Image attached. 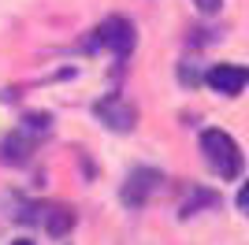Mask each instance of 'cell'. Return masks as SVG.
I'll use <instances>...</instances> for the list:
<instances>
[{
	"instance_id": "obj_5",
	"label": "cell",
	"mask_w": 249,
	"mask_h": 245,
	"mask_svg": "<svg viewBox=\"0 0 249 245\" xmlns=\"http://www.w3.org/2000/svg\"><path fill=\"white\" fill-rule=\"evenodd\" d=\"M93 115L112 134H130L138 126V108L126 101L123 93H108V97H101V101L93 104Z\"/></svg>"
},
{
	"instance_id": "obj_2",
	"label": "cell",
	"mask_w": 249,
	"mask_h": 245,
	"mask_svg": "<svg viewBox=\"0 0 249 245\" xmlns=\"http://www.w3.org/2000/svg\"><path fill=\"white\" fill-rule=\"evenodd\" d=\"M134 45H138V30H134V22L123 19V15H108V19L89 34V41H86V49H89V52L104 49V52H112L119 63L134 52Z\"/></svg>"
},
{
	"instance_id": "obj_9",
	"label": "cell",
	"mask_w": 249,
	"mask_h": 245,
	"mask_svg": "<svg viewBox=\"0 0 249 245\" xmlns=\"http://www.w3.org/2000/svg\"><path fill=\"white\" fill-rule=\"evenodd\" d=\"M197 4V11H205V15H216L219 8H223V0H194Z\"/></svg>"
},
{
	"instance_id": "obj_8",
	"label": "cell",
	"mask_w": 249,
	"mask_h": 245,
	"mask_svg": "<svg viewBox=\"0 0 249 245\" xmlns=\"http://www.w3.org/2000/svg\"><path fill=\"white\" fill-rule=\"evenodd\" d=\"M219 197L212 193V190H197V186H194V190H190V197L186 201H182V208H178V215H182V219H186V215H194L201 208V204H216Z\"/></svg>"
},
{
	"instance_id": "obj_10",
	"label": "cell",
	"mask_w": 249,
	"mask_h": 245,
	"mask_svg": "<svg viewBox=\"0 0 249 245\" xmlns=\"http://www.w3.org/2000/svg\"><path fill=\"white\" fill-rule=\"evenodd\" d=\"M238 212L249 215V178L242 182V190H238Z\"/></svg>"
},
{
	"instance_id": "obj_3",
	"label": "cell",
	"mask_w": 249,
	"mask_h": 245,
	"mask_svg": "<svg viewBox=\"0 0 249 245\" xmlns=\"http://www.w3.org/2000/svg\"><path fill=\"white\" fill-rule=\"evenodd\" d=\"M15 219L22 223H41L45 234L67 238L74 227V208L71 204H26V212H15Z\"/></svg>"
},
{
	"instance_id": "obj_4",
	"label": "cell",
	"mask_w": 249,
	"mask_h": 245,
	"mask_svg": "<svg viewBox=\"0 0 249 245\" xmlns=\"http://www.w3.org/2000/svg\"><path fill=\"white\" fill-rule=\"evenodd\" d=\"M160 186H164V175L156 171V167H134V171L126 175V182L119 186V201L126 208H145L160 193Z\"/></svg>"
},
{
	"instance_id": "obj_1",
	"label": "cell",
	"mask_w": 249,
	"mask_h": 245,
	"mask_svg": "<svg viewBox=\"0 0 249 245\" xmlns=\"http://www.w3.org/2000/svg\"><path fill=\"white\" fill-rule=\"evenodd\" d=\"M201 156H205V163L223 182H234L242 175V149H238V141H234L227 130H219V126L201 134Z\"/></svg>"
},
{
	"instance_id": "obj_6",
	"label": "cell",
	"mask_w": 249,
	"mask_h": 245,
	"mask_svg": "<svg viewBox=\"0 0 249 245\" xmlns=\"http://www.w3.org/2000/svg\"><path fill=\"white\" fill-rule=\"evenodd\" d=\"M205 82L216 93H223V97H238L249 86V67H242V63H216V67L205 71Z\"/></svg>"
},
{
	"instance_id": "obj_11",
	"label": "cell",
	"mask_w": 249,
	"mask_h": 245,
	"mask_svg": "<svg viewBox=\"0 0 249 245\" xmlns=\"http://www.w3.org/2000/svg\"><path fill=\"white\" fill-rule=\"evenodd\" d=\"M11 245H34V242H26V238H19V242H11Z\"/></svg>"
},
{
	"instance_id": "obj_7",
	"label": "cell",
	"mask_w": 249,
	"mask_h": 245,
	"mask_svg": "<svg viewBox=\"0 0 249 245\" xmlns=\"http://www.w3.org/2000/svg\"><path fill=\"white\" fill-rule=\"evenodd\" d=\"M34 156V134L26 130V126H19V130H11L4 141H0V160L11 163V167H22V163H30Z\"/></svg>"
}]
</instances>
